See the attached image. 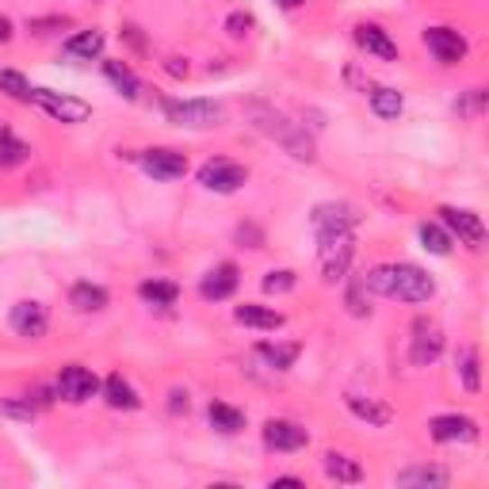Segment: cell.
Wrapping results in <instances>:
<instances>
[{
  "label": "cell",
  "instance_id": "cell-8",
  "mask_svg": "<svg viewBox=\"0 0 489 489\" xmlns=\"http://www.w3.org/2000/svg\"><path fill=\"white\" fill-rule=\"evenodd\" d=\"M96 394H100V379H96L88 367H80V364L61 367V374H58V398L80 405V401H88Z\"/></svg>",
  "mask_w": 489,
  "mask_h": 489
},
{
  "label": "cell",
  "instance_id": "cell-16",
  "mask_svg": "<svg viewBox=\"0 0 489 489\" xmlns=\"http://www.w3.org/2000/svg\"><path fill=\"white\" fill-rule=\"evenodd\" d=\"M355 46H360L364 54H371V58L398 61V42L390 39L383 27H374V23H360V27H355Z\"/></svg>",
  "mask_w": 489,
  "mask_h": 489
},
{
  "label": "cell",
  "instance_id": "cell-30",
  "mask_svg": "<svg viewBox=\"0 0 489 489\" xmlns=\"http://www.w3.org/2000/svg\"><path fill=\"white\" fill-rule=\"evenodd\" d=\"M417 234H420V244H425L429 253H436V256H447V253H451V244H455V237H451L439 222H425Z\"/></svg>",
  "mask_w": 489,
  "mask_h": 489
},
{
  "label": "cell",
  "instance_id": "cell-13",
  "mask_svg": "<svg viewBox=\"0 0 489 489\" xmlns=\"http://www.w3.org/2000/svg\"><path fill=\"white\" fill-rule=\"evenodd\" d=\"M8 321H12V329L20 333V337L39 340V337L46 333V325H51V314H46V306H42V302L23 299V302H15V306H12Z\"/></svg>",
  "mask_w": 489,
  "mask_h": 489
},
{
  "label": "cell",
  "instance_id": "cell-11",
  "mask_svg": "<svg viewBox=\"0 0 489 489\" xmlns=\"http://www.w3.org/2000/svg\"><path fill=\"white\" fill-rule=\"evenodd\" d=\"M436 444H475L478 439V420L459 417V413H444V417H432L429 425Z\"/></svg>",
  "mask_w": 489,
  "mask_h": 489
},
{
  "label": "cell",
  "instance_id": "cell-29",
  "mask_svg": "<svg viewBox=\"0 0 489 489\" xmlns=\"http://www.w3.org/2000/svg\"><path fill=\"white\" fill-rule=\"evenodd\" d=\"M138 295L150 306H172L176 295H180V287L169 283V280H145V283H138Z\"/></svg>",
  "mask_w": 489,
  "mask_h": 489
},
{
  "label": "cell",
  "instance_id": "cell-24",
  "mask_svg": "<svg viewBox=\"0 0 489 489\" xmlns=\"http://www.w3.org/2000/svg\"><path fill=\"white\" fill-rule=\"evenodd\" d=\"M398 485H420V489H444L447 470L444 466H410L398 475Z\"/></svg>",
  "mask_w": 489,
  "mask_h": 489
},
{
  "label": "cell",
  "instance_id": "cell-33",
  "mask_svg": "<svg viewBox=\"0 0 489 489\" xmlns=\"http://www.w3.org/2000/svg\"><path fill=\"white\" fill-rule=\"evenodd\" d=\"M0 92H8L12 100L31 104V85H27V77H23V73H15V69H0Z\"/></svg>",
  "mask_w": 489,
  "mask_h": 489
},
{
  "label": "cell",
  "instance_id": "cell-38",
  "mask_svg": "<svg viewBox=\"0 0 489 489\" xmlns=\"http://www.w3.org/2000/svg\"><path fill=\"white\" fill-rule=\"evenodd\" d=\"M169 73H176V77H184V73H188V65H180V58H169Z\"/></svg>",
  "mask_w": 489,
  "mask_h": 489
},
{
  "label": "cell",
  "instance_id": "cell-18",
  "mask_svg": "<svg viewBox=\"0 0 489 489\" xmlns=\"http://www.w3.org/2000/svg\"><path fill=\"white\" fill-rule=\"evenodd\" d=\"M234 321L237 325H249V329H280V325H283V314H280V309H272V306H256V302H244V306H237L234 309Z\"/></svg>",
  "mask_w": 489,
  "mask_h": 489
},
{
  "label": "cell",
  "instance_id": "cell-25",
  "mask_svg": "<svg viewBox=\"0 0 489 489\" xmlns=\"http://www.w3.org/2000/svg\"><path fill=\"white\" fill-rule=\"evenodd\" d=\"M207 420H210V425H215L218 432H226V436H234V432L244 429V413L234 410V405H226V401H210Z\"/></svg>",
  "mask_w": 489,
  "mask_h": 489
},
{
  "label": "cell",
  "instance_id": "cell-12",
  "mask_svg": "<svg viewBox=\"0 0 489 489\" xmlns=\"http://www.w3.org/2000/svg\"><path fill=\"white\" fill-rule=\"evenodd\" d=\"M138 161H142V169L150 172L153 180H161V184L180 180V176L188 172V157L176 153V150H145Z\"/></svg>",
  "mask_w": 489,
  "mask_h": 489
},
{
  "label": "cell",
  "instance_id": "cell-40",
  "mask_svg": "<svg viewBox=\"0 0 489 489\" xmlns=\"http://www.w3.org/2000/svg\"><path fill=\"white\" fill-rule=\"evenodd\" d=\"M280 8H299V5H306V0H275Z\"/></svg>",
  "mask_w": 489,
  "mask_h": 489
},
{
  "label": "cell",
  "instance_id": "cell-23",
  "mask_svg": "<svg viewBox=\"0 0 489 489\" xmlns=\"http://www.w3.org/2000/svg\"><path fill=\"white\" fill-rule=\"evenodd\" d=\"M65 54H69V58H85V61L100 58L104 54V35H100V31H77V35L65 39Z\"/></svg>",
  "mask_w": 489,
  "mask_h": 489
},
{
  "label": "cell",
  "instance_id": "cell-26",
  "mask_svg": "<svg viewBox=\"0 0 489 489\" xmlns=\"http://www.w3.org/2000/svg\"><path fill=\"white\" fill-rule=\"evenodd\" d=\"M256 355L275 371H291L299 360V345H272V340H264V345H256Z\"/></svg>",
  "mask_w": 489,
  "mask_h": 489
},
{
  "label": "cell",
  "instance_id": "cell-1",
  "mask_svg": "<svg viewBox=\"0 0 489 489\" xmlns=\"http://www.w3.org/2000/svg\"><path fill=\"white\" fill-rule=\"evenodd\" d=\"M360 283L371 295L398 299V302H429L436 295L432 275L417 264H379V268H371Z\"/></svg>",
  "mask_w": 489,
  "mask_h": 489
},
{
  "label": "cell",
  "instance_id": "cell-32",
  "mask_svg": "<svg viewBox=\"0 0 489 489\" xmlns=\"http://www.w3.org/2000/svg\"><path fill=\"white\" fill-rule=\"evenodd\" d=\"M371 107L379 119H398L401 115V92L398 88H374L371 92Z\"/></svg>",
  "mask_w": 489,
  "mask_h": 489
},
{
  "label": "cell",
  "instance_id": "cell-36",
  "mask_svg": "<svg viewBox=\"0 0 489 489\" xmlns=\"http://www.w3.org/2000/svg\"><path fill=\"white\" fill-rule=\"evenodd\" d=\"M169 398H172V401H169L172 413H188V394H184V390H172Z\"/></svg>",
  "mask_w": 489,
  "mask_h": 489
},
{
  "label": "cell",
  "instance_id": "cell-19",
  "mask_svg": "<svg viewBox=\"0 0 489 489\" xmlns=\"http://www.w3.org/2000/svg\"><path fill=\"white\" fill-rule=\"evenodd\" d=\"M345 401H348V410H352L355 417L367 420V425H374V429H383V425H390V420H394V410H390L386 401H374V398H364V394H348Z\"/></svg>",
  "mask_w": 489,
  "mask_h": 489
},
{
  "label": "cell",
  "instance_id": "cell-39",
  "mask_svg": "<svg viewBox=\"0 0 489 489\" xmlns=\"http://www.w3.org/2000/svg\"><path fill=\"white\" fill-rule=\"evenodd\" d=\"M272 485H291V489H299V485H302V482H299V478H275V482H272Z\"/></svg>",
  "mask_w": 489,
  "mask_h": 489
},
{
  "label": "cell",
  "instance_id": "cell-2",
  "mask_svg": "<svg viewBox=\"0 0 489 489\" xmlns=\"http://www.w3.org/2000/svg\"><path fill=\"white\" fill-rule=\"evenodd\" d=\"M352 253H355L352 234H325V237H318V260H321L325 283L345 280V272L352 264Z\"/></svg>",
  "mask_w": 489,
  "mask_h": 489
},
{
  "label": "cell",
  "instance_id": "cell-31",
  "mask_svg": "<svg viewBox=\"0 0 489 489\" xmlns=\"http://www.w3.org/2000/svg\"><path fill=\"white\" fill-rule=\"evenodd\" d=\"M27 142H20L12 130H0V169H15L27 161Z\"/></svg>",
  "mask_w": 489,
  "mask_h": 489
},
{
  "label": "cell",
  "instance_id": "cell-22",
  "mask_svg": "<svg viewBox=\"0 0 489 489\" xmlns=\"http://www.w3.org/2000/svg\"><path fill=\"white\" fill-rule=\"evenodd\" d=\"M321 470H325V475H329L333 482H348V485L364 478V466L355 463V459H348V455H340V451H329V455H325V459H321Z\"/></svg>",
  "mask_w": 489,
  "mask_h": 489
},
{
  "label": "cell",
  "instance_id": "cell-20",
  "mask_svg": "<svg viewBox=\"0 0 489 489\" xmlns=\"http://www.w3.org/2000/svg\"><path fill=\"white\" fill-rule=\"evenodd\" d=\"M69 306L80 309V314H100V309L107 306V291L100 283H73Z\"/></svg>",
  "mask_w": 489,
  "mask_h": 489
},
{
  "label": "cell",
  "instance_id": "cell-28",
  "mask_svg": "<svg viewBox=\"0 0 489 489\" xmlns=\"http://www.w3.org/2000/svg\"><path fill=\"white\" fill-rule=\"evenodd\" d=\"M455 367H459V379L463 386L470 390V394H478L482 390V360H478V348H459V355H455Z\"/></svg>",
  "mask_w": 489,
  "mask_h": 489
},
{
  "label": "cell",
  "instance_id": "cell-15",
  "mask_svg": "<svg viewBox=\"0 0 489 489\" xmlns=\"http://www.w3.org/2000/svg\"><path fill=\"white\" fill-rule=\"evenodd\" d=\"M237 283H241V275H237V264H218V268H210L207 275H203V283H199V295L207 299V302H222V299H230L234 291H237Z\"/></svg>",
  "mask_w": 489,
  "mask_h": 489
},
{
  "label": "cell",
  "instance_id": "cell-14",
  "mask_svg": "<svg viewBox=\"0 0 489 489\" xmlns=\"http://www.w3.org/2000/svg\"><path fill=\"white\" fill-rule=\"evenodd\" d=\"M425 46L436 54V61H444V65H455V61L466 58V39L459 35V31H451V27H429L425 31Z\"/></svg>",
  "mask_w": 489,
  "mask_h": 489
},
{
  "label": "cell",
  "instance_id": "cell-5",
  "mask_svg": "<svg viewBox=\"0 0 489 489\" xmlns=\"http://www.w3.org/2000/svg\"><path fill=\"white\" fill-rule=\"evenodd\" d=\"M244 180H249V169L237 165V161L215 157V161H207V165L199 169V184L207 191H218V195H230V191L244 188Z\"/></svg>",
  "mask_w": 489,
  "mask_h": 489
},
{
  "label": "cell",
  "instance_id": "cell-10",
  "mask_svg": "<svg viewBox=\"0 0 489 489\" xmlns=\"http://www.w3.org/2000/svg\"><path fill=\"white\" fill-rule=\"evenodd\" d=\"M309 444V432L299 425V420H283V417H275L264 425V447L268 451H302Z\"/></svg>",
  "mask_w": 489,
  "mask_h": 489
},
{
  "label": "cell",
  "instance_id": "cell-34",
  "mask_svg": "<svg viewBox=\"0 0 489 489\" xmlns=\"http://www.w3.org/2000/svg\"><path fill=\"white\" fill-rule=\"evenodd\" d=\"M291 287H295V272H268L264 275V291H268V295H287V291Z\"/></svg>",
  "mask_w": 489,
  "mask_h": 489
},
{
  "label": "cell",
  "instance_id": "cell-6",
  "mask_svg": "<svg viewBox=\"0 0 489 489\" xmlns=\"http://www.w3.org/2000/svg\"><path fill=\"white\" fill-rule=\"evenodd\" d=\"M439 226H444L451 237L466 241L470 249H482V244H485V226H482V218L475 215V210H463V207H439Z\"/></svg>",
  "mask_w": 489,
  "mask_h": 489
},
{
  "label": "cell",
  "instance_id": "cell-27",
  "mask_svg": "<svg viewBox=\"0 0 489 489\" xmlns=\"http://www.w3.org/2000/svg\"><path fill=\"white\" fill-rule=\"evenodd\" d=\"M104 77L126 96V100H138L142 85H138V77H134V69H130V65H123V61H104Z\"/></svg>",
  "mask_w": 489,
  "mask_h": 489
},
{
  "label": "cell",
  "instance_id": "cell-9",
  "mask_svg": "<svg viewBox=\"0 0 489 489\" xmlns=\"http://www.w3.org/2000/svg\"><path fill=\"white\" fill-rule=\"evenodd\" d=\"M309 222H314L318 237H325V234H352L355 222H360V215H355V207H348V203H318L314 215H309Z\"/></svg>",
  "mask_w": 489,
  "mask_h": 489
},
{
  "label": "cell",
  "instance_id": "cell-7",
  "mask_svg": "<svg viewBox=\"0 0 489 489\" xmlns=\"http://www.w3.org/2000/svg\"><path fill=\"white\" fill-rule=\"evenodd\" d=\"M31 100L39 107H46V115H54L58 123H85L92 115V107L77 96H61V92H51V88H31Z\"/></svg>",
  "mask_w": 489,
  "mask_h": 489
},
{
  "label": "cell",
  "instance_id": "cell-17",
  "mask_svg": "<svg viewBox=\"0 0 489 489\" xmlns=\"http://www.w3.org/2000/svg\"><path fill=\"white\" fill-rule=\"evenodd\" d=\"M439 352H444V333L436 329V325H429L425 329V321L417 325V337H413V348H410V360L413 367H429L439 360Z\"/></svg>",
  "mask_w": 489,
  "mask_h": 489
},
{
  "label": "cell",
  "instance_id": "cell-3",
  "mask_svg": "<svg viewBox=\"0 0 489 489\" xmlns=\"http://www.w3.org/2000/svg\"><path fill=\"white\" fill-rule=\"evenodd\" d=\"M253 115L256 119H264V123H256L260 130H268L272 138H280L287 150H291V157H299V161H314V145H309V138L302 134L299 126H291L280 111H268V107H253Z\"/></svg>",
  "mask_w": 489,
  "mask_h": 489
},
{
  "label": "cell",
  "instance_id": "cell-21",
  "mask_svg": "<svg viewBox=\"0 0 489 489\" xmlns=\"http://www.w3.org/2000/svg\"><path fill=\"white\" fill-rule=\"evenodd\" d=\"M100 390H104V398H107L111 410H138V405H142V398L134 394V386H130L123 374H107V383Z\"/></svg>",
  "mask_w": 489,
  "mask_h": 489
},
{
  "label": "cell",
  "instance_id": "cell-35",
  "mask_svg": "<svg viewBox=\"0 0 489 489\" xmlns=\"http://www.w3.org/2000/svg\"><path fill=\"white\" fill-rule=\"evenodd\" d=\"M249 27H253V15L249 12H234L230 20H226V31H230L234 39H244V35H249Z\"/></svg>",
  "mask_w": 489,
  "mask_h": 489
},
{
  "label": "cell",
  "instance_id": "cell-37",
  "mask_svg": "<svg viewBox=\"0 0 489 489\" xmlns=\"http://www.w3.org/2000/svg\"><path fill=\"white\" fill-rule=\"evenodd\" d=\"M12 39V20L8 15H0V42H8Z\"/></svg>",
  "mask_w": 489,
  "mask_h": 489
},
{
  "label": "cell",
  "instance_id": "cell-4",
  "mask_svg": "<svg viewBox=\"0 0 489 489\" xmlns=\"http://www.w3.org/2000/svg\"><path fill=\"white\" fill-rule=\"evenodd\" d=\"M165 115L176 126L207 130V126H218L222 123V107L210 104V100H165Z\"/></svg>",
  "mask_w": 489,
  "mask_h": 489
}]
</instances>
